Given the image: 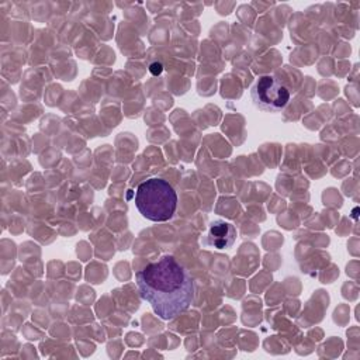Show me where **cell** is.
<instances>
[{
    "mask_svg": "<svg viewBox=\"0 0 360 360\" xmlns=\"http://www.w3.org/2000/svg\"><path fill=\"white\" fill-rule=\"evenodd\" d=\"M250 97L255 107L259 110L266 112H278L288 104L290 90L274 76L264 75L252 86Z\"/></svg>",
    "mask_w": 360,
    "mask_h": 360,
    "instance_id": "3957f363",
    "label": "cell"
},
{
    "mask_svg": "<svg viewBox=\"0 0 360 360\" xmlns=\"http://www.w3.org/2000/svg\"><path fill=\"white\" fill-rule=\"evenodd\" d=\"M135 278L141 297L160 319H174L194 301V280L172 255L146 264L135 273Z\"/></svg>",
    "mask_w": 360,
    "mask_h": 360,
    "instance_id": "6da1fadb",
    "label": "cell"
},
{
    "mask_svg": "<svg viewBox=\"0 0 360 360\" xmlns=\"http://www.w3.org/2000/svg\"><path fill=\"white\" fill-rule=\"evenodd\" d=\"M236 228L225 221V219H214L208 225L207 233L202 236L201 243L208 248H215V249H228L233 245L236 239Z\"/></svg>",
    "mask_w": 360,
    "mask_h": 360,
    "instance_id": "277c9868",
    "label": "cell"
},
{
    "mask_svg": "<svg viewBox=\"0 0 360 360\" xmlns=\"http://www.w3.org/2000/svg\"><path fill=\"white\" fill-rule=\"evenodd\" d=\"M149 70H150V73H152V75L158 76V75H160V73H162V70H163V65H162L160 62H152V63H150V66H149Z\"/></svg>",
    "mask_w": 360,
    "mask_h": 360,
    "instance_id": "5b68a950",
    "label": "cell"
},
{
    "mask_svg": "<svg viewBox=\"0 0 360 360\" xmlns=\"http://www.w3.org/2000/svg\"><path fill=\"white\" fill-rule=\"evenodd\" d=\"M135 207L143 218L153 222H165L176 212L177 194L165 179L150 177L138 186Z\"/></svg>",
    "mask_w": 360,
    "mask_h": 360,
    "instance_id": "7a4b0ae2",
    "label": "cell"
}]
</instances>
